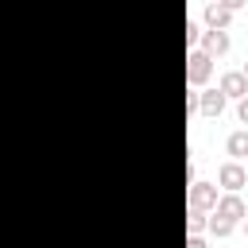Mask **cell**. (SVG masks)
<instances>
[{"mask_svg":"<svg viewBox=\"0 0 248 248\" xmlns=\"http://www.w3.org/2000/svg\"><path fill=\"white\" fill-rule=\"evenodd\" d=\"M198 43H202L198 50H205L209 58H221V54L229 50V31H221V27H205Z\"/></svg>","mask_w":248,"mask_h":248,"instance_id":"5","label":"cell"},{"mask_svg":"<svg viewBox=\"0 0 248 248\" xmlns=\"http://www.w3.org/2000/svg\"><path fill=\"white\" fill-rule=\"evenodd\" d=\"M244 232H248V217H244Z\"/></svg>","mask_w":248,"mask_h":248,"instance_id":"18","label":"cell"},{"mask_svg":"<svg viewBox=\"0 0 248 248\" xmlns=\"http://www.w3.org/2000/svg\"><path fill=\"white\" fill-rule=\"evenodd\" d=\"M198 39H202V27L194 19H186V46H198Z\"/></svg>","mask_w":248,"mask_h":248,"instance_id":"12","label":"cell"},{"mask_svg":"<svg viewBox=\"0 0 248 248\" xmlns=\"http://www.w3.org/2000/svg\"><path fill=\"white\" fill-rule=\"evenodd\" d=\"M225 101H229V97H225L221 89H205V93H198V112H202V116H221V112H225Z\"/></svg>","mask_w":248,"mask_h":248,"instance_id":"6","label":"cell"},{"mask_svg":"<svg viewBox=\"0 0 248 248\" xmlns=\"http://www.w3.org/2000/svg\"><path fill=\"white\" fill-rule=\"evenodd\" d=\"M205 229H209V232H213V236H229V232H232V229H236V225H232V221H225V217H217V213H213V217H209V221H205Z\"/></svg>","mask_w":248,"mask_h":248,"instance_id":"10","label":"cell"},{"mask_svg":"<svg viewBox=\"0 0 248 248\" xmlns=\"http://www.w3.org/2000/svg\"><path fill=\"white\" fill-rule=\"evenodd\" d=\"M217 186H225L229 194H240V186H248V170L240 159H229L217 167Z\"/></svg>","mask_w":248,"mask_h":248,"instance_id":"2","label":"cell"},{"mask_svg":"<svg viewBox=\"0 0 248 248\" xmlns=\"http://www.w3.org/2000/svg\"><path fill=\"white\" fill-rule=\"evenodd\" d=\"M186 248H205V240H202L198 232H190V236H186Z\"/></svg>","mask_w":248,"mask_h":248,"instance_id":"16","label":"cell"},{"mask_svg":"<svg viewBox=\"0 0 248 248\" xmlns=\"http://www.w3.org/2000/svg\"><path fill=\"white\" fill-rule=\"evenodd\" d=\"M194 112H198V89L186 93V116H194Z\"/></svg>","mask_w":248,"mask_h":248,"instance_id":"14","label":"cell"},{"mask_svg":"<svg viewBox=\"0 0 248 248\" xmlns=\"http://www.w3.org/2000/svg\"><path fill=\"white\" fill-rule=\"evenodd\" d=\"M217 4H221V8H229V12H240L248 0H217Z\"/></svg>","mask_w":248,"mask_h":248,"instance_id":"15","label":"cell"},{"mask_svg":"<svg viewBox=\"0 0 248 248\" xmlns=\"http://www.w3.org/2000/svg\"><path fill=\"white\" fill-rule=\"evenodd\" d=\"M213 205H217V186L213 182H190V209L213 213Z\"/></svg>","mask_w":248,"mask_h":248,"instance_id":"3","label":"cell"},{"mask_svg":"<svg viewBox=\"0 0 248 248\" xmlns=\"http://www.w3.org/2000/svg\"><path fill=\"white\" fill-rule=\"evenodd\" d=\"M236 120H240V124H248V93L236 101Z\"/></svg>","mask_w":248,"mask_h":248,"instance_id":"13","label":"cell"},{"mask_svg":"<svg viewBox=\"0 0 248 248\" xmlns=\"http://www.w3.org/2000/svg\"><path fill=\"white\" fill-rule=\"evenodd\" d=\"M225 97H232V101H240L244 93H248V78L240 74V70H229V74H221V85H217Z\"/></svg>","mask_w":248,"mask_h":248,"instance_id":"7","label":"cell"},{"mask_svg":"<svg viewBox=\"0 0 248 248\" xmlns=\"http://www.w3.org/2000/svg\"><path fill=\"white\" fill-rule=\"evenodd\" d=\"M240 74H244V78H248V62H244V70H240Z\"/></svg>","mask_w":248,"mask_h":248,"instance_id":"17","label":"cell"},{"mask_svg":"<svg viewBox=\"0 0 248 248\" xmlns=\"http://www.w3.org/2000/svg\"><path fill=\"white\" fill-rule=\"evenodd\" d=\"M213 213L236 225V221H244V217H248V205H244V198H240V194H225V198H217Z\"/></svg>","mask_w":248,"mask_h":248,"instance_id":"4","label":"cell"},{"mask_svg":"<svg viewBox=\"0 0 248 248\" xmlns=\"http://www.w3.org/2000/svg\"><path fill=\"white\" fill-rule=\"evenodd\" d=\"M225 151H229L232 159H244V155H248V128H240V132H232V136L225 140Z\"/></svg>","mask_w":248,"mask_h":248,"instance_id":"9","label":"cell"},{"mask_svg":"<svg viewBox=\"0 0 248 248\" xmlns=\"http://www.w3.org/2000/svg\"><path fill=\"white\" fill-rule=\"evenodd\" d=\"M205 221H209V213L190 209V213H186V232H202V229H205Z\"/></svg>","mask_w":248,"mask_h":248,"instance_id":"11","label":"cell"},{"mask_svg":"<svg viewBox=\"0 0 248 248\" xmlns=\"http://www.w3.org/2000/svg\"><path fill=\"white\" fill-rule=\"evenodd\" d=\"M202 19H205V27H221V31H229L232 12H229V8H221L217 0H209V4H205V12H202Z\"/></svg>","mask_w":248,"mask_h":248,"instance_id":"8","label":"cell"},{"mask_svg":"<svg viewBox=\"0 0 248 248\" xmlns=\"http://www.w3.org/2000/svg\"><path fill=\"white\" fill-rule=\"evenodd\" d=\"M209 74H213V58L205 50H190L186 54V85L190 89H202L209 81Z\"/></svg>","mask_w":248,"mask_h":248,"instance_id":"1","label":"cell"}]
</instances>
